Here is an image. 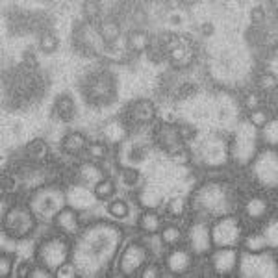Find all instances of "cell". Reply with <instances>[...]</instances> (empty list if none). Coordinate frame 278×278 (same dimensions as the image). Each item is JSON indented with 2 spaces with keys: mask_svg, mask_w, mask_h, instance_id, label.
<instances>
[{
  "mask_svg": "<svg viewBox=\"0 0 278 278\" xmlns=\"http://www.w3.org/2000/svg\"><path fill=\"white\" fill-rule=\"evenodd\" d=\"M39 258H41L43 265L49 269H58L60 265L65 263L67 258V245L61 239H49L45 241L39 248Z\"/></svg>",
  "mask_w": 278,
  "mask_h": 278,
  "instance_id": "1",
  "label": "cell"
},
{
  "mask_svg": "<svg viewBox=\"0 0 278 278\" xmlns=\"http://www.w3.org/2000/svg\"><path fill=\"white\" fill-rule=\"evenodd\" d=\"M212 236V241L219 247H228V245H234V243L239 239V224H237L236 219H223L219 221L213 230L210 232Z\"/></svg>",
  "mask_w": 278,
  "mask_h": 278,
  "instance_id": "2",
  "label": "cell"
},
{
  "mask_svg": "<svg viewBox=\"0 0 278 278\" xmlns=\"http://www.w3.org/2000/svg\"><path fill=\"white\" fill-rule=\"evenodd\" d=\"M147 260V252L145 248L137 245V243H132L124 248L122 252V258H121V271L124 274H132L139 269V267L145 263Z\"/></svg>",
  "mask_w": 278,
  "mask_h": 278,
  "instance_id": "3",
  "label": "cell"
},
{
  "mask_svg": "<svg viewBox=\"0 0 278 278\" xmlns=\"http://www.w3.org/2000/svg\"><path fill=\"white\" fill-rule=\"evenodd\" d=\"M167 56L173 63L184 65L191 60V47L188 45V41H184L180 37H173L167 45Z\"/></svg>",
  "mask_w": 278,
  "mask_h": 278,
  "instance_id": "4",
  "label": "cell"
},
{
  "mask_svg": "<svg viewBox=\"0 0 278 278\" xmlns=\"http://www.w3.org/2000/svg\"><path fill=\"white\" fill-rule=\"evenodd\" d=\"M236 261H237V254L232 250V248H221L217 252L213 254L212 258V265L213 269L219 272V274H226L230 272L234 267H236Z\"/></svg>",
  "mask_w": 278,
  "mask_h": 278,
  "instance_id": "5",
  "label": "cell"
},
{
  "mask_svg": "<svg viewBox=\"0 0 278 278\" xmlns=\"http://www.w3.org/2000/svg\"><path fill=\"white\" fill-rule=\"evenodd\" d=\"M189 241H191V247H193L197 252H206L208 248L212 247L210 230L206 228L204 224H195L193 228L189 230Z\"/></svg>",
  "mask_w": 278,
  "mask_h": 278,
  "instance_id": "6",
  "label": "cell"
},
{
  "mask_svg": "<svg viewBox=\"0 0 278 278\" xmlns=\"http://www.w3.org/2000/svg\"><path fill=\"white\" fill-rule=\"evenodd\" d=\"M32 226V219L30 215L25 212V210H21V208H15L10 212L8 215V228L15 232V234H26Z\"/></svg>",
  "mask_w": 278,
  "mask_h": 278,
  "instance_id": "7",
  "label": "cell"
},
{
  "mask_svg": "<svg viewBox=\"0 0 278 278\" xmlns=\"http://www.w3.org/2000/svg\"><path fill=\"white\" fill-rule=\"evenodd\" d=\"M54 111L61 121L71 122L74 119V115H76V106H74V100L69 97L67 93H63V95H60V97L56 98Z\"/></svg>",
  "mask_w": 278,
  "mask_h": 278,
  "instance_id": "8",
  "label": "cell"
},
{
  "mask_svg": "<svg viewBox=\"0 0 278 278\" xmlns=\"http://www.w3.org/2000/svg\"><path fill=\"white\" fill-rule=\"evenodd\" d=\"M191 265V256H189L188 250H173L167 258V267H169L171 272L175 274H180V272H186Z\"/></svg>",
  "mask_w": 278,
  "mask_h": 278,
  "instance_id": "9",
  "label": "cell"
},
{
  "mask_svg": "<svg viewBox=\"0 0 278 278\" xmlns=\"http://www.w3.org/2000/svg\"><path fill=\"white\" fill-rule=\"evenodd\" d=\"M130 111H132L133 121L137 122H151L156 117V108L151 100H137Z\"/></svg>",
  "mask_w": 278,
  "mask_h": 278,
  "instance_id": "10",
  "label": "cell"
},
{
  "mask_svg": "<svg viewBox=\"0 0 278 278\" xmlns=\"http://www.w3.org/2000/svg\"><path fill=\"white\" fill-rule=\"evenodd\" d=\"M54 223L58 228H61L67 234H76V230H78V217L73 210H61L56 215Z\"/></svg>",
  "mask_w": 278,
  "mask_h": 278,
  "instance_id": "11",
  "label": "cell"
},
{
  "mask_svg": "<svg viewBox=\"0 0 278 278\" xmlns=\"http://www.w3.org/2000/svg\"><path fill=\"white\" fill-rule=\"evenodd\" d=\"M151 47V37L143 30H133L128 36V49L133 52H145Z\"/></svg>",
  "mask_w": 278,
  "mask_h": 278,
  "instance_id": "12",
  "label": "cell"
},
{
  "mask_svg": "<svg viewBox=\"0 0 278 278\" xmlns=\"http://www.w3.org/2000/svg\"><path fill=\"white\" fill-rule=\"evenodd\" d=\"M98 34L102 37V41L106 45H113V43L119 41V36H121V26L117 25L115 21H104L100 28H98Z\"/></svg>",
  "mask_w": 278,
  "mask_h": 278,
  "instance_id": "13",
  "label": "cell"
},
{
  "mask_svg": "<svg viewBox=\"0 0 278 278\" xmlns=\"http://www.w3.org/2000/svg\"><path fill=\"white\" fill-rule=\"evenodd\" d=\"M85 147H87V139H85L84 133H80V132L69 133V135H65V139H63V149H65L67 152H71V154H76V152L84 151Z\"/></svg>",
  "mask_w": 278,
  "mask_h": 278,
  "instance_id": "14",
  "label": "cell"
},
{
  "mask_svg": "<svg viewBox=\"0 0 278 278\" xmlns=\"http://www.w3.org/2000/svg\"><path fill=\"white\" fill-rule=\"evenodd\" d=\"M245 210H247V215L252 219H261L263 215L267 213L269 210V202H267L263 197H254L247 202L245 206Z\"/></svg>",
  "mask_w": 278,
  "mask_h": 278,
  "instance_id": "15",
  "label": "cell"
},
{
  "mask_svg": "<svg viewBox=\"0 0 278 278\" xmlns=\"http://www.w3.org/2000/svg\"><path fill=\"white\" fill-rule=\"evenodd\" d=\"M80 178L85 182V184H89V186H97L98 182L104 180V175L102 171L98 169L97 165H91V164H85L82 169H80Z\"/></svg>",
  "mask_w": 278,
  "mask_h": 278,
  "instance_id": "16",
  "label": "cell"
},
{
  "mask_svg": "<svg viewBox=\"0 0 278 278\" xmlns=\"http://www.w3.org/2000/svg\"><path fill=\"white\" fill-rule=\"evenodd\" d=\"M26 156L32 158V160H45L47 154H49V147L43 139H34L26 145Z\"/></svg>",
  "mask_w": 278,
  "mask_h": 278,
  "instance_id": "17",
  "label": "cell"
},
{
  "mask_svg": "<svg viewBox=\"0 0 278 278\" xmlns=\"http://www.w3.org/2000/svg\"><path fill=\"white\" fill-rule=\"evenodd\" d=\"M141 228L145 230V232H149V234H156L158 230L162 228V219H160V215L156 212H152V210L145 212L141 215Z\"/></svg>",
  "mask_w": 278,
  "mask_h": 278,
  "instance_id": "18",
  "label": "cell"
},
{
  "mask_svg": "<svg viewBox=\"0 0 278 278\" xmlns=\"http://www.w3.org/2000/svg\"><path fill=\"white\" fill-rule=\"evenodd\" d=\"M124 135H126V128L122 126L119 121L109 122L106 130H104V137L108 139L109 143H119V141L124 139Z\"/></svg>",
  "mask_w": 278,
  "mask_h": 278,
  "instance_id": "19",
  "label": "cell"
},
{
  "mask_svg": "<svg viewBox=\"0 0 278 278\" xmlns=\"http://www.w3.org/2000/svg\"><path fill=\"white\" fill-rule=\"evenodd\" d=\"M108 78H100L97 80L95 84H93V87H91V95L95 98H108L111 93H113V89H111V85H109V82H106Z\"/></svg>",
  "mask_w": 278,
  "mask_h": 278,
  "instance_id": "20",
  "label": "cell"
},
{
  "mask_svg": "<svg viewBox=\"0 0 278 278\" xmlns=\"http://www.w3.org/2000/svg\"><path fill=\"white\" fill-rule=\"evenodd\" d=\"M267 247V239L260 234H252L245 239V248L248 252H261Z\"/></svg>",
  "mask_w": 278,
  "mask_h": 278,
  "instance_id": "21",
  "label": "cell"
},
{
  "mask_svg": "<svg viewBox=\"0 0 278 278\" xmlns=\"http://www.w3.org/2000/svg\"><path fill=\"white\" fill-rule=\"evenodd\" d=\"M162 241L165 243V245H176V243L182 239V232L178 230V226H165L164 230H162Z\"/></svg>",
  "mask_w": 278,
  "mask_h": 278,
  "instance_id": "22",
  "label": "cell"
},
{
  "mask_svg": "<svg viewBox=\"0 0 278 278\" xmlns=\"http://www.w3.org/2000/svg\"><path fill=\"white\" fill-rule=\"evenodd\" d=\"M113 193H115V184L111 180H100L95 186V195H97L98 199H109V197H113Z\"/></svg>",
  "mask_w": 278,
  "mask_h": 278,
  "instance_id": "23",
  "label": "cell"
},
{
  "mask_svg": "<svg viewBox=\"0 0 278 278\" xmlns=\"http://www.w3.org/2000/svg\"><path fill=\"white\" fill-rule=\"evenodd\" d=\"M248 121H250V124L256 128H263L269 122V113H267L265 109H252V111H248Z\"/></svg>",
  "mask_w": 278,
  "mask_h": 278,
  "instance_id": "24",
  "label": "cell"
},
{
  "mask_svg": "<svg viewBox=\"0 0 278 278\" xmlns=\"http://www.w3.org/2000/svg\"><path fill=\"white\" fill-rule=\"evenodd\" d=\"M39 49L45 52V54H52L58 50V37L54 34H43L41 41H39Z\"/></svg>",
  "mask_w": 278,
  "mask_h": 278,
  "instance_id": "25",
  "label": "cell"
},
{
  "mask_svg": "<svg viewBox=\"0 0 278 278\" xmlns=\"http://www.w3.org/2000/svg\"><path fill=\"white\" fill-rule=\"evenodd\" d=\"M108 212L111 213L115 219H124V217H128V204L124 200H113V202L108 206Z\"/></svg>",
  "mask_w": 278,
  "mask_h": 278,
  "instance_id": "26",
  "label": "cell"
},
{
  "mask_svg": "<svg viewBox=\"0 0 278 278\" xmlns=\"http://www.w3.org/2000/svg\"><path fill=\"white\" fill-rule=\"evenodd\" d=\"M169 154H171V160H173L175 164H178V165L188 164L189 160H191V156H189V151H188V149H184L182 145L176 147V149H173Z\"/></svg>",
  "mask_w": 278,
  "mask_h": 278,
  "instance_id": "27",
  "label": "cell"
},
{
  "mask_svg": "<svg viewBox=\"0 0 278 278\" xmlns=\"http://www.w3.org/2000/svg\"><path fill=\"white\" fill-rule=\"evenodd\" d=\"M256 84H258V87H260L261 91H271L276 87V76L271 73L267 74H261L260 78L256 80Z\"/></svg>",
  "mask_w": 278,
  "mask_h": 278,
  "instance_id": "28",
  "label": "cell"
},
{
  "mask_svg": "<svg viewBox=\"0 0 278 278\" xmlns=\"http://www.w3.org/2000/svg\"><path fill=\"white\" fill-rule=\"evenodd\" d=\"M184 210H186V202H184V199H182V197H176V199H173L169 202V206H167V212H169L173 217H180L182 213H184Z\"/></svg>",
  "mask_w": 278,
  "mask_h": 278,
  "instance_id": "29",
  "label": "cell"
},
{
  "mask_svg": "<svg viewBox=\"0 0 278 278\" xmlns=\"http://www.w3.org/2000/svg\"><path fill=\"white\" fill-rule=\"evenodd\" d=\"M199 93V87L195 84H184L178 87V91H176V95H178V98H193L195 95Z\"/></svg>",
  "mask_w": 278,
  "mask_h": 278,
  "instance_id": "30",
  "label": "cell"
},
{
  "mask_svg": "<svg viewBox=\"0 0 278 278\" xmlns=\"http://www.w3.org/2000/svg\"><path fill=\"white\" fill-rule=\"evenodd\" d=\"M141 204L152 210V208H156V206L160 204V197H158L154 191H147V193L141 195Z\"/></svg>",
  "mask_w": 278,
  "mask_h": 278,
  "instance_id": "31",
  "label": "cell"
},
{
  "mask_svg": "<svg viewBox=\"0 0 278 278\" xmlns=\"http://www.w3.org/2000/svg\"><path fill=\"white\" fill-rule=\"evenodd\" d=\"M84 15L87 19H97L98 15H100V4H98V2H85Z\"/></svg>",
  "mask_w": 278,
  "mask_h": 278,
  "instance_id": "32",
  "label": "cell"
},
{
  "mask_svg": "<svg viewBox=\"0 0 278 278\" xmlns=\"http://www.w3.org/2000/svg\"><path fill=\"white\" fill-rule=\"evenodd\" d=\"M87 152H89L91 158H104L106 156V145L104 143H93V145L87 147Z\"/></svg>",
  "mask_w": 278,
  "mask_h": 278,
  "instance_id": "33",
  "label": "cell"
},
{
  "mask_svg": "<svg viewBox=\"0 0 278 278\" xmlns=\"http://www.w3.org/2000/svg\"><path fill=\"white\" fill-rule=\"evenodd\" d=\"M0 274L4 278L12 274V256H6V254H4V256L0 258Z\"/></svg>",
  "mask_w": 278,
  "mask_h": 278,
  "instance_id": "34",
  "label": "cell"
},
{
  "mask_svg": "<svg viewBox=\"0 0 278 278\" xmlns=\"http://www.w3.org/2000/svg\"><path fill=\"white\" fill-rule=\"evenodd\" d=\"M58 278H73L76 276V271H74V267L71 263H63V265L58 267Z\"/></svg>",
  "mask_w": 278,
  "mask_h": 278,
  "instance_id": "35",
  "label": "cell"
},
{
  "mask_svg": "<svg viewBox=\"0 0 278 278\" xmlns=\"http://www.w3.org/2000/svg\"><path fill=\"white\" fill-rule=\"evenodd\" d=\"M260 104H261V97L258 95V93H250V95L245 98V106H247L250 111L260 108Z\"/></svg>",
  "mask_w": 278,
  "mask_h": 278,
  "instance_id": "36",
  "label": "cell"
},
{
  "mask_svg": "<svg viewBox=\"0 0 278 278\" xmlns=\"http://www.w3.org/2000/svg\"><path fill=\"white\" fill-rule=\"evenodd\" d=\"M250 21H252L254 25H261V23L265 21V12H263V8H254L252 12H250Z\"/></svg>",
  "mask_w": 278,
  "mask_h": 278,
  "instance_id": "37",
  "label": "cell"
},
{
  "mask_svg": "<svg viewBox=\"0 0 278 278\" xmlns=\"http://www.w3.org/2000/svg\"><path fill=\"white\" fill-rule=\"evenodd\" d=\"M265 137L271 143H276V122H267L265 126Z\"/></svg>",
  "mask_w": 278,
  "mask_h": 278,
  "instance_id": "38",
  "label": "cell"
},
{
  "mask_svg": "<svg viewBox=\"0 0 278 278\" xmlns=\"http://www.w3.org/2000/svg\"><path fill=\"white\" fill-rule=\"evenodd\" d=\"M13 189H15V180L10 175H4L2 176V191L4 193H12Z\"/></svg>",
  "mask_w": 278,
  "mask_h": 278,
  "instance_id": "39",
  "label": "cell"
},
{
  "mask_svg": "<svg viewBox=\"0 0 278 278\" xmlns=\"http://www.w3.org/2000/svg\"><path fill=\"white\" fill-rule=\"evenodd\" d=\"M141 276H143V278H158V276H160V267H158V265H149L145 271L141 272Z\"/></svg>",
  "mask_w": 278,
  "mask_h": 278,
  "instance_id": "40",
  "label": "cell"
},
{
  "mask_svg": "<svg viewBox=\"0 0 278 278\" xmlns=\"http://www.w3.org/2000/svg\"><path fill=\"white\" fill-rule=\"evenodd\" d=\"M122 180L126 182L128 186H135V180H137V175H135V171H124L122 173Z\"/></svg>",
  "mask_w": 278,
  "mask_h": 278,
  "instance_id": "41",
  "label": "cell"
},
{
  "mask_svg": "<svg viewBox=\"0 0 278 278\" xmlns=\"http://www.w3.org/2000/svg\"><path fill=\"white\" fill-rule=\"evenodd\" d=\"M182 23H184V13H178V12H175V13H171L169 15V25L171 26H180Z\"/></svg>",
  "mask_w": 278,
  "mask_h": 278,
  "instance_id": "42",
  "label": "cell"
},
{
  "mask_svg": "<svg viewBox=\"0 0 278 278\" xmlns=\"http://www.w3.org/2000/svg\"><path fill=\"white\" fill-rule=\"evenodd\" d=\"M17 276H30V272H32V267L28 265V263H19V267H17Z\"/></svg>",
  "mask_w": 278,
  "mask_h": 278,
  "instance_id": "43",
  "label": "cell"
},
{
  "mask_svg": "<svg viewBox=\"0 0 278 278\" xmlns=\"http://www.w3.org/2000/svg\"><path fill=\"white\" fill-rule=\"evenodd\" d=\"M162 117H164V122L165 124H173V122H175V119H176V115H175V111H164V115H162Z\"/></svg>",
  "mask_w": 278,
  "mask_h": 278,
  "instance_id": "44",
  "label": "cell"
},
{
  "mask_svg": "<svg viewBox=\"0 0 278 278\" xmlns=\"http://www.w3.org/2000/svg\"><path fill=\"white\" fill-rule=\"evenodd\" d=\"M23 60H25V63H26V65H28V67H34V65H36V63H37V58H36V56H34V54H32V52H26L25 58H23Z\"/></svg>",
  "mask_w": 278,
  "mask_h": 278,
  "instance_id": "45",
  "label": "cell"
},
{
  "mask_svg": "<svg viewBox=\"0 0 278 278\" xmlns=\"http://www.w3.org/2000/svg\"><path fill=\"white\" fill-rule=\"evenodd\" d=\"M30 276H43V278H49L50 274L47 271H43V269H32Z\"/></svg>",
  "mask_w": 278,
  "mask_h": 278,
  "instance_id": "46",
  "label": "cell"
},
{
  "mask_svg": "<svg viewBox=\"0 0 278 278\" xmlns=\"http://www.w3.org/2000/svg\"><path fill=\"white\" fill-rule=\"evenodd\" d=\"M202 34H204L206 37L212 36V34H213V25H212V23H206V25H202Z\"/></svg>",
  "mask_w": 278,
  "mask_h": 278,
  "instance_id": "47",
  "label": "cell"
},
{
  "mask_svg": "<svg viewBox=\"0 0 278 278\" xmlns=\"http://www.w3.org/2000/svg\"><path fill=\"white\" fill-rule=\"evenodd\" d=\"M143 154H145V151L135 147V149L132 151V160H141V158H143Z\"/></svg>",
  "mask_w": 278,
  "mask_h": 278,
  "instance_id": "48",
  "label": "cell"
}]
</instances>
